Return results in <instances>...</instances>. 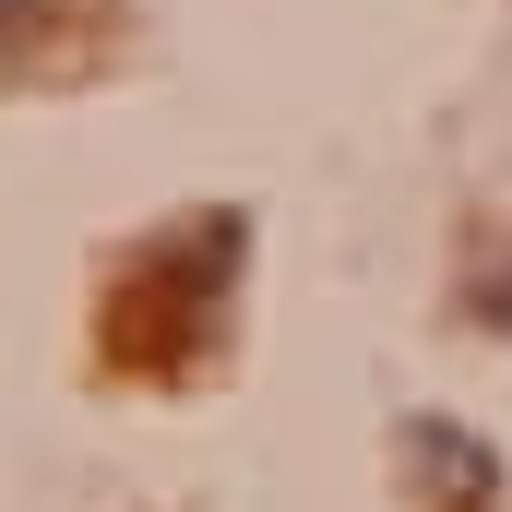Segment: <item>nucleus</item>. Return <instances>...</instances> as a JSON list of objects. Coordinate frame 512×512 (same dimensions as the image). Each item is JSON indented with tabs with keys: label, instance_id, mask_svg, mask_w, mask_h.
I'll list each match as a JSON object with an SVG mask.
<instances>
[{
	"label": "nucleus",
	"instance_id": "obj_1",
	"mask_svg": "<svg viewBox=\"0 0 512 512\" xmlns=\"http://www.w3.org/2000/svg\"><path fill=\"white\" fill-rule=\"evenodd\" d=\"M239 262V227H191V239H155V251L120 262L108 286V358L120 370H179L203 334H215V274Z\"/></svg>",
	"mask_w": 512,
	"mask_h": 512
}]
</instances>
